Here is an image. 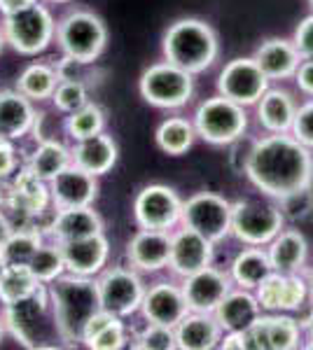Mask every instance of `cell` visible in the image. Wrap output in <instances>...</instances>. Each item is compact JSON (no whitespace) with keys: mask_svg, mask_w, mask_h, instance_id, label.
Returning <instances> with one entry per match:
<instances>
[{"mask_svg":"<svg viewBox=\"0 0 313 350\" xmlns=\"http://www.w3.org/2000/svg\"><path fill=\"white\" fill-rule=\"evenodd\" d=\"M47 292L59 341H64L66 346L82 343L84 325L101 308L99 292H96V278L64 273L61 278H56L54 283L47 285Z\"/></svg>","mask_w":313,"mask_h":350,"instance_id":"obj_2","label":"cell"},{"mask_svg":"<svg viewBox=\"0 0 313 350\" xmlns=\"http://www.w3.org/2000/svg\"><path fill=\"white\" fill-rule=\"evenodd\" d=\"M295 84H297V89L304 96H309L313 98V59H301V64L297 68V72H295Z\"/></svg>","mask_w":313,"mask_h":350,"instance_id":"obj_47","label":"cell"},{"mask_svg":"<svg viewBox=\"0 0 313 350\" xmlns=\"http://www.w3.org/2000/svg\"><path fill=\"white\" fill-rule=\"evenodd\" d=\"M183 295L187 301V308L199 310V313H213L222 301V297L234 287L229 273L218 267H206L192 275H185L183 283Z\"/></svg>","mask_w":313,"mask_h":350,"instance_id":"obj_17","label":"cell"},{"mask_svg":"<svg viewBox=\"0 0 313 350\" xmlns=\"http://www.w3.org/2000/svg\"><path fill=\"white\" fill-rule=\"evenodd\" d=\"M309 5H311V10H313V0H309Z\"/></svg>","mask_w":313,"mask_h":350,"instance_id":"obj_59","label":"cell"},{"mask_svg":"<svg viewBox=\"0 0 313 350\" xmlns=\"http://www.w3.org/2000/svg\"><path fill=\"white\" fill-rule=\"evenodd\" d=\"M271 262L266 255V247L260 245H246L241 252H236V257L229 264V278L236 287L243 290H253L258 287L266 275L271 273Z\"/></svg>","mask_w":313,"mask_h":350,"instance_id":"obj_31","label":"cell"},{"mask_svg":"<svg viewBox=\"0 0 313 350\" xmlns=\"http://www.w3.org/2000/svg\"><path fill=\"white\" fill-rule=\"evenodd\" d=\"M258 108V122L266 133H290L292 126L297 103H295L292 94L286 89H266L262 98L255 103Z\"/></svg>","mask_w":313,"mask_h":350,"instance_id":"obj_30","label":"cell"},{"mask_svg":"<svg viewBox=\"0 0 313 350\" xmlns=\"http://www.w3.org/2000/svg\"><path fill=\"white\" fill-rule=\"evenodd\" d=\"M40 112L36 103L26 98L16 89H3L0 92V135L5 140H21L36 129Z\"/></svg>","mask_w":313,"mask_h":350,"instance_id":"obj_22","label":"cell"},{"mask_svg":"<svg viewBox=\"0 0 313 350\" xmlns=\"http://www.w3.org/2000/svg\"><path fill=\"white\" fill-rule=\"evenodd\" d=\"M71 154H73V163H75L77 168L101 178V175L110 173L112 168H115L119 150H117V143L112 140V135L101 131V133L89 135V138L73 140Z\"/></svg>","mask_w":313,"mask_h":350,"instance_id":"obj_24","label":"cell"},{"mask_svg":"<svg viewBox=\"0 0 313 350\" xmlns=\"http://www.w3.org/2000/svg\"><path fill=\"white\" fill-rule=\"evenodd\" d=\"M42 231H38L36 227L12 229L0 245V255H3L5 264H28L38 247L42 245Z\"/></svg>","mask_w":313,"mask_h":350,"instance_id":"obj_36","label":"cell"},{"mask_svg":"<svg viewBox=\"0 0 313 350\" xmlns=\"http://www.w3.org/2000/svg\"><path fill=\"white\" fill-rule=\"evenodd\" d=\"M42 283L31 273L28 264H5V271L0 275V304L10 306L21 299L38 292Z\"/></svg>","mask_w":313,"mask_h":350,"instance_id":"obj_35","label":"cell"},{"mask_svg":"<svg viewBox=\"0 0 313 350\" xmlns=\"http://www.w3.org/2000/svg\"><path fill=\"white\" fill-rule=\"evenodd\" d=\"M5 143V138H3V135H0V145H3Z\"/></svg>","mask_w":313,"mask_h":350,"instance_id":"obj_58","label":"cell"},{"mask_svg":"<svg viewBox=\"0 0 313 350\" xmlns=\"http://www.w3.org/2000/svg\"><path fill=\"white\" fill-rule=\"evenodd\" d=\"M301 325L288 313H262L246 329L248 350H295L301 346Z\"/></svg>","mask_w":313,"mask_h":350,"instance_id":"obj_15","label":"cell"},{"mask_svg":"<svg viewBox=\"0 0 313 350\" xmlns=\"http://www.w3.org/2000/svg\"><path fill=\"white\" fill-rule=\"evenodd\" d=\"M5 42L24 56L42 54L56 38V21L47 5L36 3L19 12L3 16Z\"/></svg>","mask_w":313,"mask_h":350,"instance_id":"obj_7","label":"cell"},{"mask_svg":"<svg viewBox=\"0 0 313 350\" xmlns=\"http://www.w3.org/2000/svg\"><path fill=\"white\" fill-rule=\"evenodd\" d=\"M131 341L129 329L124 325V318H117L115 323H110L105 329H101L92 341L87 343V348L92 350H119Z\"/></svg>","mask_w":313,"mask_h":350,"instance_id":"obj_41","label":"cell"},{"mask_svg":"<svg viewBox=\"0 0 313 350\" xmlns=\"http://www.w3.org/2000/svg\"><path fill=\"white\" fill-rule=\"evenodd\" d=\"M56 84H59V77H56L54 66L36 61V64L26 66L24 70L19 72L16 92H21L26 98H31L33 103H42V100L52 98Z\"/></svg>","mask_w":313,"mask_h":350,"instance_id":"obj_34","label":"cell"},{"mask_svg":"<svg viewBox=\"0 0 313 350\" xmlns=\"http://www.w3.org/2000/svg\"><path fill=\"white\" fill-rule=\"evenodd\" d=\"M260 306L264 313H295L306 304L309 283L301 273H281L271 271L262 283L255 287Z\"/></svg>","mask_w":313,"mask_h":350,"instance_id":"obj_14","label":"cell"},{"mask_svg":"<svg viewBox=\"0 0 313 350\" xmlns=\"http://www.w3.org/2000/svg\"><path fill=\"white\" fill-rule=\"evenodd\" d=\"M290 135L295 140H299L304 148L313 150V98L297 105L292 126H290Z\"/></svg>","mask_w":313,"mask_h":350,"instance_id":"obj_42","label":"cell"},{"mask_svg":"<svg viewBox=\"0 0 313 350\" xmlns=\"http://www.w3.org/2000/svg\"><path fill=\"white\" fill-rule=\"evenodd\" d=\"M59 245L64 252L66 273L82 275V278H96L108 267V259H110V243H108L105 234L66 241Z\"/></svg>","mask_w":313,"mask_h":350,"instance_id":"obj_20","label":"cell"},{"mask_svg":"<svg viewBox=\"0 0 313 350\" xmlns=\"http://www.w3.org/2000/svg\"><path fill=\"white\" fill-rule=\"evenodd\" d=\"M54 40L59 44L61 54L73 56L75 61L89 66L105 52L108 28L99 14L89 12V10H75L56 24Z\"/></svg>","mask_w":313,"mask_h":350,"instance_id":"obj_5","label":"cell"},{"mask_svg":"<svg viewBox=\"0 0 313 350\" xmlns=\"http://www.w3.org/2000/svg\"><path fill=\"white\" fill-rule=\"evenodd\" d=\"M10 231H12V227H10L8 217L3 215V211H0V245L5 243V239L10 236Z\"/></svg>","mask_w":313,"mask_h":350,"instance_id":"obj_51","label":"cell"},{"mask_svg":"<svg viewBox=\"0 0 313 350\" xmlns=\"http://www.w3.org/2000/svg\"><path fill=\"white\" fill-rule=\"evenodd\" d=\"M246 175L266 199L281 201L292 191L313 187V150L290 133H269L250 148Z\"/></svg>","mask_w":313,"mask_h":350,"instance_id":"obj_1","label":"cell"},{"mask_svg":"<svg viewBox=\"0 0 313 350\" xmlns=\"http://www.w3.org/2000/svg\"><path fill=\"white\" fill-rule=\"evenodd\" d=\"M197 140L195 124L185 117H168L157 126L155 131V143L157 148L168 157H180L187 150H192Z\"/></svg>","mask_w":313,"mask_h":350,"instance_id":"obj_33","label":"cell"},{"mask_svg":"<svg viewBox=\"0 0 313 350\" xmlns=\"http://www.w3.org/2000/svg\"><path fill=\"white\" fill-rule=\"evenodd\" d=\"M164 59L171 64L180 66L183 70L199 75L206 72L210 66L218 61L220 42L218 33L213 26L197 16H185V19L173 21L162 38Z\"/></svg>","mask_w":313,"mask_h":350,"instance_id":"obj_3","label":"cell"},{"mask_svg":"<svg viewBox=\"0 0 313 350\" xmlns=\"http://www.w3.org/2000/svg\"><path fill=\"white\" fill-rule=\"evenodd\" d=\"M71 163H73V154L68 145L54 138H40L33 152L28 154L26 168L36 173L38 178L49 183L56 173H61L66 166H71Z\"/></svg>","mask_w":313,"mask_h":350,"instance_id":"obj_32","label":"cell"},{"mask_svg":"<svg viewBox=\"0 0 313 350\" xmlns=\"http://www.w3.org/2000/svg\"><path fill=\"white\" fill-rule=\"evenodd\" d=\"M40 3V0H0V14H12V12H19L24 8H31V5Z\"/></svg>","mask_w":313,"mask_h":350,"instance_id":"obj_49","label":"cell"},{"mask_svg":"<svg viewBox=\"0 0 313 350\" xmlns=\"http://www.w3.org/2000/svg\"><path fill=\"white\" fill-rule=\"evenodd\" d=\"M278 206H281L283 215L286 219H301L306 217L311 213L313 208V194H311V187L306 189H299V191H292V194L283 196L281 201H278Z\"/></svg>","mask_w":313,"mask_h":350,"instance_id":"obj_43","label":"cell"},{"mask_svg":"<svg viewBox=\"0 0 313 350\" xmlns=\"http://www.w3.org/2000/svg\"><path fill=\"white\" fill-rule=\"evenodd\" d=\"M54 103V108L64 115H71V112L79 110L82 105H87L89 100V89L84 80H66V82H59L49 98Z\"/></svg>","mask_w":313,"mask_h":350,"instance_id":"obj_39","label":"cell"},{"mask_svg":"<svg viewBox=\"0 0 313 350\" xmlns=\"http://www.w3.org/2000/svg\"><path fill=\"white\" fill-rule=\"evenodd\" d=\"M175 332V346L180 350H213L222 338V327L213 313H199L190 310L178 325Z\"/></svg>","mask_w":313,"mask_h":350,"instance_id":"obj_29","label":"cell"},{"mask_svg":"<svg viewBox=\"0 0 313 350\" xmlns=\"http://www.w3.org/2000/svg\"><path fill=\"white\" fill-rule=\"evenodd\" d=\"M3 320H5V332H10L26 348L56 346L54 341H59L47 285H42L31 297L5 306Z\"/></svg>","mask_w":313,"mask_h":350,"instance_id":"obj_4","label":"cell"},{"mask_svg":"<svg viewBox=\"0 0 313 350\" xmlns=\"http://www.w3.org/2000/svg\"><path fill=\"white\" fill-rule=\"evenodd\" d=\"M94 234H103V219L94 211V206H77V208H56L52 227L47 239L56 243L87 239Z\"/></svg>","mask_w":313,"mask_h":350,"instance_id":"obj_27","label":"cell"},{"mask_svg":"<svg viewBox=\"0 0 313 350\" xmlns=\"http://www.w3.org/2000/svg\"><path fill=\"white\" fill-rule=\"evenodd\" d=\"M180 224L206 236L215 245L231 236V201L215 191H197L183 201V219Z\"/></svg>","mask_w":313,"mask_h":350,"instance_id":"obj_11","label":"cell"},{"mask_svg":"<svg viewBox=\"0 0 313 350\" xmlns=\"http://www.w3.org/2000/svg\"><path fill=\"white\" fill-rule=\"evenodd\" d=\"M218 348H222V350H248L246 348V332H222Z\"/></svg>","mask_w":313,"mask_h":350,"instance_id":"obj_48","label":"cell"},{"mask_svg":"<svg viewBox=\"0 0 313 350\" xmlns=\"http://www.w3.org/2000/svg\"><path fill=\"white\" fill-rule=\"evenodd\" d=\"M49 3H71V0H49Z\"/></svg>","mask_w":313,"mask_h":350,"instance_id":"obj_57","label":"cell"},{"mask_svg":"<svg viewBox=\"0 0 313 350\" xmlns=\"http://www.w3.org/2000/svg\"><path fill=\"white\" fill-rule=\"evenodd\" d=\"M145 287L147 285L140 278V271L131 267H105L96 275L101 308L117 318H129V315L138 313L145 297Z\"/></svg>","mask_w":313,"mask_h":350,"instance_id":"obj_10","label":"cell"},{"mask_svg":"<svg viewBox=\"0 0 313 350\" xmlns=\"http://www.w3.org/2000/svg\"><path fill=\"white\" fill-rule=\"evenodd\" d=\"M84 66L82 61H75L73 56H61L59 61H56L54 70H56V77H59V82H66V80H82L84 77Z\"/></svg>","mask_w":313,"mask_h":350,"instance_id":"obj_46","label":"cell"},{"mask_svg":"<svg viewBox=\"0 0 313 350\" xmlns=\"http://www.w3.org/2000/svg\"><path fill=\"white\" fill-rule=\"evenodd\" d=\"M3 336H5V320H3V315H0V341H3Z\"/></svg>","mask_w":313,"mask_h":350,"instance_id":"obj_55","label":"cell"},{"mask_svg":"<svg viewBox=\"0 0 313 350\" xmlns=\"http://www.w3.org/2000/svg\"><path fill=\"white\" fill-rule=\"evenodd\" d=\"M264 247L274 271H281V273H301L304 271L306 259H309V243L299 229L283 227Z\"/></svg>","mask_w":313,"mask_h":350,"instance_id":"obj_28","label":"cell"},{"mask_svg":"<svg viewBox=\"0 0 313 350\" xmlns=\"http://www.w3.org/2000/svg\"><path fill=\"white\" fill-rule=\"evenodd\" d=\"M140 313H143L145 323L175 327L190 313L183 287L178 283H171V280H159V283L145 287Z\"/></svg>","mask_w":313,"mask_h":350,"instance_id":"obj_18","label":"cell"},{"mask_svg":"<svg viewBox=\"0 0 313 350\" xmlns=\"http://www.w3.org/2000/svg\"><path fill=\"white\" fill-rule=\"evenodd\" d=\"M306 283H309V297L313 299V269H311V273H309V278H306Z\"/></svg>","mask_w":313,"mask_h":350,"instance_id":"obj_53","label":"cell"},{"mask_svg":"<svg viewBox=\"0 0 313 350\" xmlns=\"http://www.w3.org/2000/svg\"><path fill=\"white\" fill-rule=\"evenodd\" d=\"M5 199L10 203H14V206H19L21 211H26L33 219L52 208L49 183L38 178V175L33 171H28L26 166L19 168V171L8 180V196H5Z\"/></svg>","mask_w":313,"mask_h":350,"instance_id":"obj_25","label":"cell"},{"mask_svg":"<svg viewBox=\"0 0 313 350\" xmlns=\"http://www.w3.org/2000/svg\"><path fill=\"white\" fill-rule=\"evenodd\" d=\"M131 348L138 350H173L175 346V332L173 327H164V325H152L145 323L143 329L134 336Z\"/></svg>","mask_w":313,"mask_h":350,"instance_id":"obj_40","label":"cell"},{"mask_svg":"<svg viewBox=\"0 0 313 350\" xmlns=\"http://www.w3.org/2000/svg\"><path fill=\"white\" fill-rule=\"evenodd\" d=\"M213 259H215V243L208 241L206 236L197 234L195 229H187L183 224L171 231L168 269L178 278H185V275H192L197 271L210 267Z\"/></svg>","mask_w":313,"mask_h":350,"instance_id":"obj_16","label":"cell"},{"mask_svg":"<svg viewBox=\"0 0 313 350\" xmlns=\"http://www.w3.org/2000/svg\"><path fill=\"white\" fill-rule=\"evenodd\" d=\"M301 332H304V336H306V348L313 350V306L309 313H306L304 323H301Z\"/></svg>","mask_w":313,"mask_h":350,"instance_id":"obj_50","label":"cell"},{"mask_svg":"<svg viewBox=\"0 0 313 350\" xmlns=\"http://www.w3.org/2000/svg\"><path fill=\"white\" fill-rule=\"evenodd\" d=\"M292 42L297 47V52L301 59H313V12L309 16L299 21V26L295 28V36H292Z\"/></svg>","mask_w":313,"mask_h":350,"instance_id":"obj_44","label":"cell"},{"mask_svg":"<svg viewBox=\"0 0 313 350\" xmlns=\"http://www.w3.org/2000/svg\"><path fill=\"white\" fill-rule=\"evenodd\" d=\"M195 131L208 145H231L246 133L248 129V112L243 105L225 98L222 94L206 98L195 112Z\"/></svg>","mask_w":313,"mask_h":350,"instance_id":"obj_8","label":"cell"},{"mask_svg":"<svg viewBox=\"0 0 313 350\" xmlns=\"http://www.w3.org/2000/svg\"><path fill=\"white\" fill-rule=\"evenodd\" d=\"M5 196H8V180H0V206H3Z\"/></svg>","mask_w":313,"mask_h":350,"instance_id":"obj_52","label":"cell"},{"mask_svg":"<svg viewBox=\"0 0 313 350\" xmlns=\"http://www.w3.org/2000/svg\"><path fill=\"white\" fill-rule=\"evenodd\" d=\"M49 196L54 208L94 206L99 199V178L71 163L49 180Z\"/></svg>","mask_w":313,"mask_h":350,"instance_id":"obj_19","label":"cell"},{"mask_svg":"<svg viewBox=\"0 0 313 350\" xmlns=\"http://www.w3.org/2000/svg\"><path fill=\"white\" fill-rule=\"evenodd\" d=\"M66 133L71 140H82L89 138L94 133H101L105 129V112L99 103L89 100L87 105H82L79 110L66 115V124H64Z\"/></svg>","mask_w":313,"mask_h":350,"instance_id":"obj_38","label":"cell"},{"mask_svg":"<svg viewBox=\"0 0 313 350\" xmlns=\"http://www.w3.org/2000/svg\"><path fill=\"white\" fill-rule=\"evenodd\" d=\"M266 89H269V77L262 72L253 56L231 59L218 75V94L231 98L243 108L258 103Z\"/></svg>","mask_w":313,"mask_h":350,"instance_id":"obj_13","label":"cell"},{"mask_svg":"<svg viewBox=\"0 0 313 350\" xmlns=\"http://www.w3.org/2000/svg\"><path fill=\"white\" fill-rule=\"evenodd\" d=\"M134 219L138 229L173 231L183 219V199L168 185H145L134 199Z\"/></svg>","mask_w":313,"mask_h":350,"instance_id":"obj_12","label":"cell"},{"mask_svg":"<svg viewBox=\"0 0 313 350\" xmlns=\"http://www.w3.org/2000/svg\"><path fill=\"white\" fill-rule=\"evenodd\" d=\"M16 171H19V154L12 140H5L0 145V180H10Z\"/></svg>","mask_w":313,"mask_h":350,"instance_id":"obj_45","label":"cell"},{"mask_svg":"<svg viewBox=\"0 0 313 350\" xmlns=\"http://www.w3.org/2000/svg\"><path fill=\"white\" fill-rule=\"evenodd\" d=\"M3 271H5V259H3V255H0V275H3Z\"/></svg>","mask_w":313,"mask_h":350,"instance_id":"obj_56","label":"cell"},{"mask_svg":"<svg viewBox=\"0 0 313 350\" xmlns=\"http://www.w3.org/2000/svg\"><path fill=\"white\" fill-rule=\"evenodd\" d=\"M264 313L255 297L253 290H243V287H231L218 308L213 310L215 320L222 327V332H246L248 327H253L255 320Z\"/></svg>","mask_w":313,"mask_h":350,"instance_id":"obj_23","label":"cell"},{"mask_svg":"<svg viewBox=\"0 0 313 350\" xmlns=\"http://www.w3.org/2000/svg\"><path fill=\"white\" fill-rule=\"evenodd\" d=\"M283 227L286 215L274 199H243L231 203V236L243 245L264 247Z\"/></svg>","mask_w":313,"mask_h":350,"instance_id":"obj_9","label":"cell"},{"mask_svg":"<svg viewBox=\"0 0 313 350\" xmlns=\"http://www.w3.org/2000/svg\"><path fill=\"white\" fill-rule=\"evenodd\" d=\"M5 44H8V42H5V33H3V24H0V52H3V47H5Z\"/></svg>","mask_w":313,"mask_h":350,"instance_id":"obj_54","label":"cell"},{"mask_svg":"<svg viewBox=\"0 0 313 350\" xmlns=\"http://www.w3.org/2000/svg\"><path fill=\"white\" fill-rule=\"evenodd\" d=\"M253 59L258 61L262 72L269 77V82L292 80L301 64L297 47L288 38H269V40H264L255 49Z\"/></svg>","mask_w":313,"mask_h":350,"instance_id":"obj_26","label":"cell"},{"mask_svg":"<svg viewBox=\"0 0 313 350\" xmlns=\"http://www.w3.org/2000/svg\"><path fill=\"white\" fill-rule=\"evenodd\" d=\"M138 92L143 100L159 110H178L192 100L195 75L171 61H159L145 68L138 80Z\"/></svg>","mask_w":313,"mask_h":350,"instance_id":"obj_6","label":"cell"},{"mask_svg":"<svg viewBox=\"0 0 313 350\" xmlns=\"http://www.w3.org/2000/svg\"><path fill=\"white\" fill-rule=\"evenodd\" d=\"M28 269L36 275L42 285L54 283L56 278L66 273V262H64V252H61V245L52 239H45L42 245L36 250V255L28 262Z\"/></svg>","mask_w":313,"mask_h":350,"instance_id":"obj_37","label":"cell"},{"mask_svg":"<svg viewBox=\"0 0 313 350\" xmlns=\"http://www.w3.org/2000/svg\"><path fill=\"white\" fill-rule=\"evenodd\" d=\"M171 257V231L138 229L127 245V262L140 273H157L168 269Z\"/></svg>","mask_w":313,"mask_h":350,"instance_id":"obj_21","label":"cell"}]
</instances>
